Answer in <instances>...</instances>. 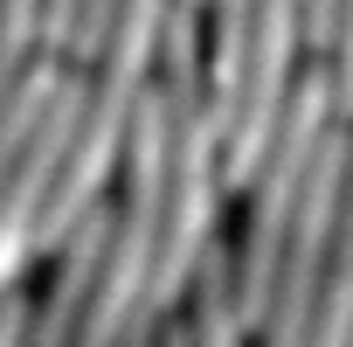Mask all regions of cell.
<instances>
[{
  "instance_id": "obj_3",
  "label": "cell",
  "mask_w": 353,
  "mask_h": 347,
  "mask_svg": "<svg viewBox=\"0 0 353 347\" xmlns=\"http://www.w3.org/2000/svg\"><path fill=\"white\" fill-rule=\"evenodd\" d=\"M188 333L194 347H229V340H250V319H243V285H236V229H215L208 250L194 257V278H188Z\"/></svg>"
},
{
  "instance_id": "obj_7",
  "label": "cell",
  "mask_w": 353,
  "mask_h": 347,
  "mask_svg": "<svg viewBox=\"0 0 353 347\" xmlns=\"http://www.w3.org/2000/svg\"><path fill=\"white\" fill-rule=\"evenodd\" d=\"M111 8H118V0H83L77 35H70V56H77V63H90V56H97V42H104V28H111Z\"/></svg>"
},
{
  "instance_id": "obj_1",
  "label": "cell",
  "mask_w": 353,
  "mask_h": 347,
  "mask_svg": "<svg viewBox=\"0 0 353 347\" xmlns=\"http://www.w3.org/2000/svg\"><path fill=\"white\" fill-rule=\"evenodd\" d=\"M346 160H353V118H339L305 174V195H298V223L277 264V292H270V319L263 340L291 347L312 340V312H319V285H325V257H332V229H339V202H346Z\"/></svg>"
},
{
  "instance_id": "obj_2",
  "label": "cell",
  "mask_w": 353,
  "mask_h": 347,
  "mask_svg": "<svg viewBox=\"0 0 353 347\" xmlns=\"http://www.w3.org/2000/svg\"><path fill=\"white\" fill-rule=\"evenodd\" d=\"M104 250H111V209L97 202L63 243H56V271H49V292L35 306V347H70L83 312H90V292H97V271H104Z\"/></svg>"
},
{
  "instance_id": "obj_4",
  "label": "cell",
  "mask_w": 353,
  "mask_h": 347,
  "mask_svg": "<svg viewBox=\"0 0 353 347\" xmlns=\"http://www.w3.org/2000/svg\"><path fill=\"white\" fill-rule=\"evenodd\" d=\"M42 28H49V0H0V56L8 63L42 49Z\"/></svg>"
},
{
  "instance_id": "obj_6",
  "label": "cell",
  "mask_w": 353,
  "mask_h": 347,
  "mask_svg": "<svg viewBox=\"0 0 353 347\" xmlns=\"http://www.w3.org/2000/svg\"><path fill=\"white\" fill-rule=\"evenodd\" d=\"M0 340L8 347H35V312H28L21 278H8V292H0Z\"/></svg>"
},
{
  "instance_id": "obj_5",
  "label": "cell",
  "mask_w": 353,
  "mask_h": 347,
  "mask_svg": "<svg viewBox=\"0 0 353 347\" xmlns=\"http://www.w3.org/2000/svg\"><path fill=\"white\" fill-rule=\"evenodd\" d=\"M332 84H339V118H353V0H339V35H332Z\"/></svg>"
}]
</instances>
